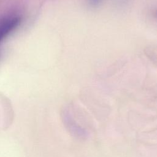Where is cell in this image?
Masks as SVG:
<instances>
[{
    "label": "cell",
    "instance_id": "1",
    "mask_svg": "<svg viewBox=\"0 0 157 157\" xmlns=\"http://www.w3.org/2000/svg\"><path fill=\"white\" fill-rule=\"evenodd\" d=\"M20 23L18 16L10 15L0 18V41L15 29Z\"/></svg>",
    "mask_w": 157,
    "mask_h": 157
},
{
    "label": "cell",
    "instance_id": "2",
    "mask_svg": "<svg viewBox=\"0 0 157 157\" xmlns=\"http://www.w3.org/2000/svg\"><path fill=\"white\" fill-rule=\"evenodd\" d=\"M102 0H90V2L92 6H97Z\"/></svg>",
    "mask_w": 157,
    "mask_h": 157
}]
</instances>
